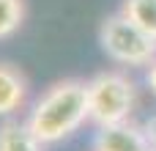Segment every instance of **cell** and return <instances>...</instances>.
<instances>
[{"label": "cell", "instance_id": "obj_1", "mask_svg": "<svg viewBox=\"0 0 156 151\" xmlns=\"http://www.w3.org/2000/svg\"><path fill=\"white\" fill-rule=\"evenodd\" d=\"M85 121H90L88 83L60 80L36 99L25 124L44 146H52V143L71 138Z\"/></svg>", "mask_w": 156, "mask_h": 151}, {"label": "cell", "instance_id": "obj_2", "mask_svg": "<svg viewBox=\"0 0 156 151\" xmlns=\"http://www.w3.org/2000/svg\"><path fill=\"white\" fill-rule=\"evenodd\" d=\"M99 41L107 58L121 66H151L156 61V39L121 11L101 22Z\"/></svg>", "mask_w": 156, "mask_h": 151}, {"label": "cell", "instance_id": "obj_3", "mask_svg": "<svg viewBox=\"0 0 156 151\" xmlns=\"http://www.w3.org/2000/svg\"><path fill=\"white\" fill-rule=\"evenodd\" d=\"M134 85L121 72H101L88 83L90 121L96 127L126 124L134 110Z\"/></svg>", "mask_w": 156, "mask_h": 151}, {"label": "cell", "instance_id": "obj_4", "mask_svg": "<svg viewBox=\"0 0 156 151\" xmlns=\"http://www.w3.org/2000/svg\"><path fill=\"white\" fill-rule=\"evenodd\" d=\"M151 143V138L132 127L129 121L126 124H112V127H99L96 138H93V151H145Z\"/></svg>", "mask_w": 156, "mask_h": 151}, {"label": "cell", "instance_id": "obj_5", "mask_svg": "<svg viewBox=\"0 0 156 151\" xmlns=\"http://www.w3.org/2000/svg\"><path fill=\"white\" fill-rule=\"evenodd\" d=\"M25 96H27V83H25V77H22L14 66L0 63V116L16 113V110L25 105Z\"/></svg>", "mask_w": 156, "mask_h": 151}, {"label": "cell", "instance_id": "obj_6", "mask_svg": "<svg viewBox=\"0 0 156 151\" xmlns=\"http://www.w3.org/2000/svg\"><path fill=\"white\" fill-rule=\"evenodd\" d=\"M0 151H44V143L22 121L0 124Z\"/></svg>", "mask_w": 156, "mask_h": 151}, {"label": "cell", "instance_id": "obj_7", "mask_svg": "<svg viewBox=\"0 0 156 151\" xmlns=\"http://www.w3.org/2000/svg\"><path fill=\"white\" fill-rule=\"evenodd\" d=\"M121 14L137 22L145 33H151L156 39V0H123Z\"/></svg>", "mask_w": 156, "mask_h": 151}, {"label": "cell", "instance_id": "obj_8", "mask_svg": "<svg viewBox=\"0 0 156 151\" xmlns=\"http://www.w3.org/2000/svg\"><path fill=\"white\" fill-rule=\"evenodd\" d=\"M25 22V0H0V39H11Z\"/></svg>", "mask_w": 156, "mask_h": 151}, {"label": "cell", "instance_id": "obj_9", "mask_svg": "<svg viewBox=\"0 0 156 151\" xmlns=\"http://www.w3.org/2000/svg\"><path fill=\"white\" fill-rule=\"evenodd\" d=\"M145 83H148V88L154 91V96H156V61L151 63V69H148V74H145Z\"/></svg>", "mask_w": 156, "mask_h": 151}, {"label": "cell", "instance_id": "obj_10", "mask_svg": "<svg viewBox=\"0 0 156 151\" xmlns=\"http://www.w3.org/2000/svg\"><path fill=\"white\" fill-rule=\"evenodd\" d=\"M145 151H156V146H148V149H145Z\"/></svg>", "mask_w": 156, "mask_h": 151}]
</instances>
